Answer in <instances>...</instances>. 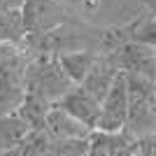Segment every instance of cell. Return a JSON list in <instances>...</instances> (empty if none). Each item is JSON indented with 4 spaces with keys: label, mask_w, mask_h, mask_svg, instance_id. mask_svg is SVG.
I'll return each instance as SVG.
<instances>
[{
    "label": "cell",
    "mask_w": 156,
    "mask_h": 156,
    "mask_svg": "<svg viewBox=\"0 0 156 156\" xmlns=\"http://www.w3.org/2000/svg\"><path fill=\"white\" fill-rule=\"evenodd\" d=\"M86 156H137V137L126 130H93L89 137Z\"/></svg>",
    "instance_id": "cell-5"
},
{
    "label": "cell",
    "mask_w": 156,
    "mask_h": 156,
    "mask_svg": "<svg viewBox=\"0 0 156 156\" xmlns=\"http://www.w3.org/2000/svg\"><path fill=\"white\" fill-rule=\"evenodd\" d=\"M126 126H128V79L126 72H119L105 100L100 103V119L96 130L114 133V130H126Z\"/></svg>",
    "instance_id": "cell-4"
},
{
    "label": "cell",
    "mask_w": 156,
    "mask_h": 156,
    "mask_svg": "<svg viewBox=\"0 0 156 156\" xmlns=\"http://www.w3.org/2000/svg\"><path fill=\"white\" fill-rule=\"evenodd\" d=\"M128 126L135 137L156 133V84L140 75H128Z\"/></svg>",
    "instance_id": "cell-3"
},
{
    "label": "cell",
    "mask_w": 156,
    "mask_h": 156,
    "mask_svg": "<svg viewBox=\"0 0 156 156\" xmlns=\"http://www.w3.org/2000/svg\"><path fill=\"white\" fill-rule=\"evenodd\" d=\"M49 110H51L49 103L40 100V98H33V96H26L21 107L16 110V117L23 119L30 130H44V121H47Z\"/></svg>",
    "instance_id": "cell-12"
},
{
    "label": "cell",
    "mask_w": 156,
    "mask_h": 156,
    "mask_svg": "<svg viewBox=\"0 0 156 156\" xmlns=\"http://www.w3.org/2000/svg\"><path fill=\"white\" fill-rule=\"evenodd\" d=\"M26 28L21 9L14 12H0V49L2 47H23Z\"/></svg>",
    "instance_id": "cell-10"
},
{
    "label": "cell",
    "mask_w": 156,
    "mask_h": 156,
    "mask_svg": "<svg viewBox=\"0 0 156 156\" xmlns=\"http://www.w3.org/2000/svg\"><path fill=\"white\" fill-rule=\"evenodd\" d=\"M89 140H49L37 156H86Z\"/></svg>",
    "instance_id": "cell-13"
},
{
    "label": "cell",
    "mask_w": 156,
    "mask_h": 156,
    "mask_svg": "<svg viewBox=\"0 0 156 156\" xmlns=\"http://www.w3.org/2000/svg\"><path fill=\"white\" fill-rule=\"evenodd\" d=\"M30 128L23 119H19L16 114H7L0 117V154L14 149L16 144H21L28 137Z\"/></svg>",
    "instance_id": "cell-11"
},
{
    "label": "cell",
    "mask_w": 156,
    "mask_h": 156,
    "mask_svg": "<svg viewBox=\"0 0 156 156\" xmlns=\"http://www.w3.org/2000/svg\"><path fill=\"white\" fill-rule=\"evenodd\" d=\"M100 58L96 51H68V54H61L58 56V63L61 68H63V72L68 75V79H70L75 86H79L82 82H84V77L91 72V68L96 65V61Z\"/></svg>",
    "instance_id": "cell-9"
},
{
    "label": "cell",
    "mask_w": 156,
    "mask_h": 156,
    "mask_svg": "<svg viewBox=\"0 0 156 156\" xmlns=\"http://www.w3.org/2000/svg\"><path fill=\"white\" fill-rule=\"evenodd\" d=\"M56 105H58L61 110H65L70 117H75L79 124H84L86 128H91V130L98 128V119H100V103L93 100L84 89L75 86V89L68 91Z\"/></svg>",
    "instance_id": "cell-7"
},
{
    "label": "cell",
    "mask_w": 156,
    "mask_h": 156,
    "mask_svg": "<svg viewBox=\"0 0 156 156\" xmlns=\"http://www.w3.org/2000/svg\"><path fill=\"white\" fill-rule=\"evenodd\" d=\"M133 42H137V44H142V47H149V49L156 51V21L142 23L133 33Z\"/></svg>",
    "instance_id": "cell-14"
},
{
    "label": "cell",
    "mask_w": 156,
    "mask_h": 156,
    "mask_svg": "<svg viewBox=\"0 0 156 156\" xmlns=\"http://www.w3.org/2000/svg\"><path fill=\"white\" fill-rule=\"evenodd\" d=\"M30 54L23 47L0 49V117L16 114L26 98V68Z\"/></svg>",
    "instance_id": "cell-2"
},
{
    "label": "cell",
    "mask_w": 156,
    "mask_h": 156,
    "mask_svg": "<svg viewBox=\"0 0 156 156\" xmlns=\"http://www.w3.org/2000/svg\"><path fill=\"white\" fill-rule=\"evenodd\" d=\"M42 133L49 140H89L93 130L86 128L84 124H79L77 119L70 117L65 110H61L58 105H51Z\"/></svg>",
    "instance_id": "cell-6"
},
{
    "label": "cell",
    "mask_w": 156,
    "mask_h": 156,
    "mask_svg": "<svg viewBox=\"0 0 156 156\" xmlns=\"http://www.w3.org/2000/svg\"><path fill=\"white\" fill-rule=\"evenodd\" d=\"M68 75L58 63V56L54 54H30L26 68V96L40 98L49 105H56L68 91H72Z\"/></svg>",
    "instance_id": "cell-1"
},
{
    "label": "cell",
    "mask_w": 156,
    "mask_h": 156,
    "mask_svg": "<svg viewBox=\"0 0 156 156\" xmlns=\"http://www.w3.org/2000/svg\"><path fill=\"white\" fill-rule=\"evenodd\" d=\"M119 72L121 70H119L114 56H100V58L96 61V65L91 68V72L84 77V82L79 84V89H84L93 100L103 103L107 91H110L112 84H114V79L119 77Z\"/></svg>",
    "instance_id": "cell-8"
},
{
    "label": "cell",
    "mask_w": 156,
    "mask_h": 156,
    "mask_svg": "<svg viewBox=\"0 0 156 156\" xmlns=\"http://www.w3.org/2000/svg\"><path fill=\"white\" fill-rule=\"evenodd\" d=\"M137 156H156V133L137 137Z\"/></svg>",
    "instance_id": "cell-15"
}]
</instances>
